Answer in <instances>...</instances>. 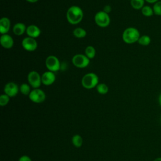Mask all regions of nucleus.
I'll use <instances>...</instances> for the list:
<instances>
[{"mask_svg":"<svg viewBox=\"0 0 161 161\" xmlns=\"http://www.w3.org/2000/svg\"><path fill=\"white\" fill-rule=\"evenodd\" d=\"M18 161H31V159L27 155H23L19 158Z\"/></svg>","mask_w":161,"mask_h":161,"instance_id":"26","label":"nucleus"},{"mask_svg":"<svg viewBox=\"0 0 161 161\" xmlns=\"http://www.w3.org/2000/svg\"><path fill=\"white\" fill-rule=\"evenodd\" d=\"M0 42L2 47L6 49L12 48L14 44V40L13 38L8 34L2 35L0 38Z\"/></svg>","mask_w":161,"mask_h":161,"instance_id":"12","label":"nucleus"},{"mask_svg":"<svg viewBox=\"0 0 161 161\" xmlns=\"http://www.w3.org/2000/svg\"><path fill=\"white\" fill-rule=\"evenodd\" d=\"M23 48L26 51L32 52L36 49L38 44L37 42L34 38H31L30 36L25 37L23 38L21 42Z\"/></svg>","mask_w":161,"mask_h":161,"instance_id":"9","label":"nucleus"},{"mask_svg":"<svg viewBox=\"0 0 161 161\" xmlns=\"http://www.w3.org/2000/svg\"><path fill=\"white\" fill-rule=\"evenodd\" d=\"M72 142L73 145L75 147H80L82 145V138L81 137L80 135H75L73 136L72 138Z\"/></svg>","mask_w":161,"mask_h":161,"instance_id":"21","label":"nucleus"},{"mask_svg":"<svg viewBox=\"0 0 161 161\" xmlns=\"http://www.w3.org/2000/svg\"><path fill=\"white\" fill-rule=\"evenodd\" d=\"M26 1L29 2V3H36L37 2L38 0H26Z\"/></svg>","mask_w":161,"mask_h":161,"instance_id":"29","label":"nucleus"},{"mask_svg":"<svg viewBox=\"0 0 161 161\" xmlns=\"http://www.w3.org/2000/svg\"><path fill=\"white\" fill-rule=\"evenodd\" d=\"M153 10L155 15L161 16V1H158L153 4Z\"/></svg>","mask_w":161,"mask_h":161,"instance_id":"24","label":"nucleus"},{"mask_svg":"<svg viewBox=\"0 0 161 161\" xmlns=\"http://www.w3.org/2000/svg\"><path fill=\"white\" fill-rule=\"evenodd\" d=\"M111 7L109 6H106L105 7H104V12H106V13H108L110 11H111Z\"/></svg>","mask_w":161,"mask_h":161,"instance_id":"27","label":"nucleus"},{"mask_svg":"<svg viewBox=\"0 0 161 161\" xmlns=\"http://www.w3.org/2000/svg\"><path fill=\"white\" fill-rule=\"evenodd\" d=\"M72 64L74 66L77 68H85L89 64L90 59L86 55L83 54H76L72 59Z\"/></svg>","mask_w":161,"mask_h":161,"instance_id":"5","label":"nucleus"},{"mask_svg":"<svg viewBox=\"0 0 161 161\" xmlns=\"http://www.w3.org/2000/svg\"><path fill=\"white\" fill-rule=\"evenodd\" d=\"M145 0H130V4L131 7L136 10L142 9L144 6Z\"/></svg>","mask_w":161,"mask_h":161,"instance_id":"16","label":"nucleus"},{"mask_svg":"<svg viewBox=\"0 0 161 161\" xmlns=\"http://www.w3.org/2000/svg\"><path fill=\"white\" fill-rule=\"evenodd\" d=\"M141 11H142V14L146 17L152 16L154 14L153 8H151L149 6H144L142 8Z\"/></svg>","mask_w":161,"mask_h":161,"instance_id":"20","label":"nucleus"},{"mask_svg":"<svg viewBox=\"0 0 161 161\" xmlns=\"http://www.w3.org/2000/svg\"><path fill=\"white\" fill-rule=\"evenodd\" d=\"M9 97H10L6 94H1L0 96V105L1 106H6L9 101Z\"/></svg>","mask_w":161,"mask_h":161,"instance_id":"25","label":"nucleus"},{"mask_svg":"<svg viewBox=\"0 0 161 161\" xmlns=\"http://www.w3.org/2000/svg\"><path fill=\"white\" fill-rule=\"evenodd\" d=\"M150 42L151 38L148 35H147L140 36V38L138 40V43L142 46H148V45H150Z\"/></svg>","mask_w":161,"mask_h":161,"instance_id":"18","label":"nucleus"},{"mask_svg":"<svg viewBox=\"0 0 161 161\" xmlns=\"http://www.w3.org/2000/svg\"><path fill=\"white\" fill-rule=\"evenodd\" d=\"M140 37L139 31L134 27H128L125 29L122 34V38L125 43L133 44L138 42Z\"/></svg>","mask_w":161,"mask_h":161,"instance_id":"2","label":"nucleus"},{"mask_svg":"<svg viewBox=\"0 0 161 161\" xmlns=\"http://www.w3.org/2000/svg\"><path fill=\"white\" fill-rule=\"evenodd\" d=\"M85 55L89 59H92L96 55V49L92 46H87L85 49Z\"/></svg>","mask_w":161,"mask_h":161,"instance_id":"19","label":"nucleus"},{"mask_svg":"<svg viewBox=\"0 0 161 161\" xmlns=\"http://www.w3.org/2000/svg\"><path fill=\"white\" fill-rule=\"evenodd\" d=\"M20 92L23 94V95H29L30 92L31 91L30 90V85L26 84V83H23L19 87Z\"/></svg>","mask_w":161,"mask_h":161,"instance_id":"23","label":"nucleus"},{"mask_svg":"<svg viewBox=\"0 0 161 161\" xmlns=\"http://www.w3.org/2000/svg\"><path fill=\"white\" fill-rule=\"evenodd\" d=\"M26 33L28 35V36L35 38L40 36L41 33V30L37 26L35 25H31L26 28Z\"/></svg>","mask_w":161,"mask_h":161,"instance_id":"14","label":"nucleus"},{"mask_svg":"<svg viewBox=\"0 0 161 161\" xmlns=\"http://www.w3.org/2000/svg\"><path fill=\"white\" fill-rule=\"evenodd\" d=\"M98 77L96 74L93 72H89L85 74L82 78L81 80L82 86L87 89H91L96 87L98 84Z\"/></svg>","mask_w":161,"mask_h":161,"instance_id":"3","label":"nucleus"},{"mask_svg":"<svg viewBox=\"0 0 161 161\" xmlns=\"http://www.w3.org/2000/svg\"><path fill=\"white\" fill-rule=\"evenodd\" d=\"M45 65L47 69L51 72H57L60 68V61L54 55H49L45 60Z\"/></svg>","mask_w":161,"mask_h":161,"instance_id":"6","label":"nucleus"},{"mask_svg":"<svg viewBox=\"0 0 161 161\" xmlns=\"http://www.w3.org/2000/svg\"><path fill=\"white\" fill-rule=\"evenodd\" d=\"M153 161H161V157H158V158H155Z\"/></svg>","mask_w":161,"mask_h":161,"instance_id":"31","label":"nucleus"},{"mask_svg":"<svg viewBox=\"0 0 161 161\" xmlns=\"http://www.w3.org/2000/svg\"><path fill=\"white\" fill-rule=\"evenodd\" d=\"M145 1L150 4H155V3L158 2L159 0H145Z\"/></svg>","mask_w":161,"mask_h":161,"instance_id":"28","label":"nucleus"},{"mask_svg":"<svg viewBox=\"0 0 161 161\" xmlns=\"http://www.w3.org/2000/svg\"><path fill=\"white\" fill-rule=\"evenodd\" d=\"M18 91H19V87L18 85L13 82H8L4 87V93L7 94L8 96H9L10 97L16 96Z\"/></svg>","mask_w":161,"mask_h":161,"instance_id":"10","label":"nucleus"},{"mask_svg":"<svg viewBox=\"0 0 161 161\" xmlns=\"http://www.w3.org/2000/svg\"><path fill=\"white\" fill-rule=\"evenodd\" d=\"M55 80V75L53 72L47 71L42 75V82L45 86L52 84Z\"/></svg>","mask_w":161,"mask_h":161,"instance_id":"11","label":"nucleus"},{"mask_svg":"<svg viewBox=\"0 0 161 161\" xmlns=\"http://www.w3.org/2000/svg\"><path fill=\"white\" fill-rule=\"evenodd\" d=\"M83 11L82 9L77 6H70L66 13L67 19L71 25H77L79 23L83 18Z\"/></svg>","mask_w":161,"mask_h":161,"instance_id":"1","label":"nucleus"},{"mask_svg":"<svg viewBox=\"0 0 161 161\" xmlns=\"http://www.w3.org/2000/svg\"><path fill=\"white\" fill-rule=\"evenodd\" d=\"M30 99L35 103H41L45 100L46 95L43 91L39 88L34 89L28 95Z\"/></svg>","mask_w":161,"mask_h":161,"instance_id":"8","label":"nucleus"},{"mask_svg":"<svg viewBox=\"0 0 161 161\" xmlns=\"http://www.w3.org/2000/svg\"><path fill=\"white\" fill-rule=\"evenodd\" d=\"M160 121H161V116H160Z\"/></svg>","mask_w":161,"mask_h":161,"instance_id":"32","label":"nucleus"},{"mask_svg":"<svg viewBox=\"0 0 161 161\" xmlns=\"http://www.w3.org/2000/svg\"><path fill=\"white\" fill-rule=\"evenodd\" d=\"M11 26L10 19L7 17H3L0 19V32L1 35L7 34Z\"/></svg>","mask_w":161,"mask_h":161,"instance_id":"13","label":"nucleus"},{"mask_svg":"<svg viewBox=\"0 0 161 161\" xmlns=\"http://www.w3.org/2000/svg\"><path fill=\"white\" fill-rule=\"evenodd\" d=\"M96 89L98 93L101 94H105L108 92V87L104 83H99L96 86Z\"/></svg>","mask_w":161,"mask_h":161,"instance_id":"22","label":"nucleus"},{"mask_svg":"<svg viewBox=\"0 0 161 161\" xmlns=\"http://www.w3.org/2000/svg\"><path fill=\"white\" fill-rule=\"evenodd\" d=\"M87 32L82 28H76L73 31V35L74 36L78 38H82L86 36Z\"/></svg>","mask_w":161,"mask_h":161,"instance_id":"17","label":"nucleus"},{"mask_svg":"<svg viewBox=\"0 0 161 161\" xmlns=\"http://www.w3.org/2000/svg\"><path fill=\"white\" fill-rule=\"evenodd\" d=\"M158 103H159L160 106H161V93L160 94V95L158 96Z\"/></svg>","mask_w":161,"mask_h":161,"instance_id":"30","label":"nucleus"},{"mask_svg":"<svg viewBox=\"0 0 161 161\" xmlns=\"http://www.w3.org/2000/svg\"><path fill=\"white\" fill-rule=\"evenodd\" d=\"M26 28L27 27L24 23H17L14 25L13 28V31L16 35L20 36V35H22L26 31Z\"/></svg>","mask_w":161,"mask_h":161,"instance_id":"15","label":"nucleus"},{"mask_svg":"<svg viewBox=\"0 0 161 161\" xmlns=\"http://www.w3.org/2000/svg\"><path fill=\"white\" fill-rule=\"evenodd\" d=\"M28 81L30 86L34 89L38 88L42 84V76L36 71L33 70L28 73Z\"/></svg>","mask_w":161,"mask_h":161,"instance_id":"7","label":"nucleus"},{"mask_svg":"<svg viewBox=\"0 0 161 161\" xmlns=\"http://www.w3.org/2000/svg\"><path fill=\"white\" fill-rule=\"evenodd\" d=\"M94 21L97 26L101 28H105L110 23V17L108 13L104 11H101L95 14Z\"/></svg>","mask_w":161,"mask_h":161,"instance_id":"4","label":"nucleus"}]
</instances>
